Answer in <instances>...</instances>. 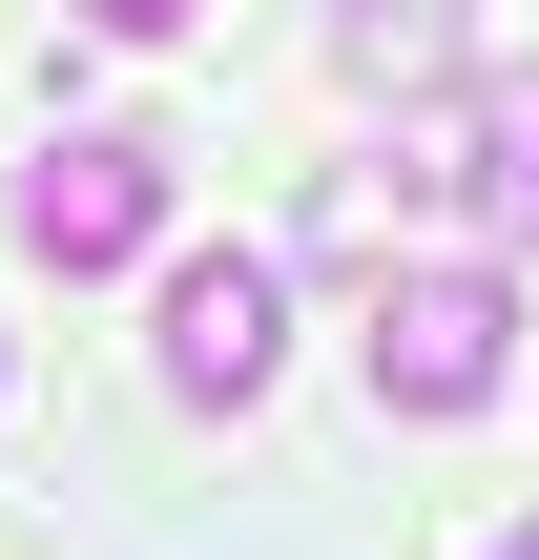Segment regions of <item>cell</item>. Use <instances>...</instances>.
Wrapping results in <instances>:
<instances>
[{
    "mask_svg": "<svg viewBox=\"0 0 539 560\" xmlns=\"http://www.w3.org/2000/svg\"><path fill=\"white\" fill-rule=\"evenodd\" d=\"M519 395V291L478 270V249H436V270H395L374 291V416H499Z\"/></svg>",
    "mask_w": 539,
    "mask_h": 560,
    "instance_id": "obj_1",
    "label": "cell"
},
{
    "mask_svg": "<svg viewBox=\"0 0 539 560\" xmlns=\"http://www.w3.org/2000/svg\"><path fill=\"white\" fill-rule=\"evenodd\" d=\"M145 229H166V145H145V125H62V145L21 166V249H42V270H125Z\"/></svg>",
    "mask_w": 539,
    "mask_h": 560,
    "instance_id": "obj_2",
    "label": "cell"
},
{
    "mask_svg": "<svg viewBox=\"0 0 539 560\" xmlns=\"http://www.w3.org/2000/svg\"><path fill=\"white\" fill-rule=\"evenodd\" d=\"M270 353H291V291H270V249H208V270H166V395L249 416V395H270Z\"/></svg>",
    "mask_w": 539,
    "mask_h": 560,
    "instance_id": "obj_3",
    "label": "cell"
},
{
    "mask_svg": "<svg viewBox=\"0 0 539 560\" xmlns=\"http://www.w3.org/2000/svg\"><path fill=\"white\" fill-rule=\"evenodd\" d=\"M457 145H478V229L539 249V62H499V104H457Z\"/></svg>",
    "mask_w": 539,
    "mask_h": 560,
    "instance_id": "obj_4",
    "label": "cell"
},
{
    "mask_svg": "<svg viewBox=\"0 0 539 560\" xmlns=\"http://www.w3.org/2000/svg\"><path fill=\"white\" fill-rule=\"evenodd\" d=\"M332 62H353L374 104H395V83L436 104V83H457V21H436V0H374V21H332Z\"/></svg>",
    "mask_w": 539,
    "mask_h": 560,
    "instance_id": "obj_5",
    "label": "cell"
},
{
    "mask_svg": "<svg viewBox=\"0 0 539 560\" xmlns=\"http://www.w3.org/2000/svg\"><path fill=\"white\" fill-rule=\"evenodd\" d=\"M499 560H539V540H499Z\"/></svg>",
    "mask_w": 539,
    "mask_h": 560,
    "instance_id": "obj_6",
    "label": "cell"
}]
</instances>
